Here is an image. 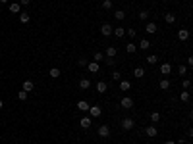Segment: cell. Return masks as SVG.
Wrapping results in <instances>:
<instances>
[{"label":"cell","instance_id":"obj_1","mask_svg":"<svg viewBox=\"0 0 193 144\" xmlns=\"http://www.w3.org/2000/svg\"><path fill=\"white\" fill-rule=\"evenodd\" d=\"M96 135L101 138H108L110 137V127L108 125H101L99 129H96Z\"/></svg>","mask_w":193,"mask_h":144},{"label":"cell","instance_id":"obj_2","mask_svg":"<svg viewBox=\"0 0 193 144\" xmlns=\"http://www.w3.org/2000/svg\"><path fill=\"white\" fill-rule=\"evenodd\" d=\"M133 125H135V119H131V117H124L122 119V129H124V131L133 129Z\"/></svg>","mask_w":193,"mask_h":144},{"label":"cell","instance_id":"obj_3","mask_svg":"<svg viewBox=\"0 0 193 144\" xmlns=\"http://www.w3.org/2000/svg\"><path fill=\"white\" fill-rule=\"evenodd\" d=\"M112 29H114V27L110 25V23H103V27H101V35H103V37H110V35H112Z\"/></svg>","mask_w":193,"mask_h":144},{"label":"cell","instance_id":"obj_4","mask_svg":"<svg viewBox=\"0 0 193 144\" xmlns=\"http://www.w3.org/2000/svg\"><path fill=\"white\" fill-rule=\"evenodd\" d=\"M120 106H122L124 110H129V108H133V98H129V96L122 98V100H120Z\"/></svg>","mask_w":193,"mask_h":144},{"label":"cell","instance_id":"obj_5","mask_svg":"<svg viewBox=\"0 0 193 144\" xmlns=\"http://www.w3.org/2000/svg\"><path fill=\"white\" fill-rule=\"evenodd\" d=\"M91 123H93V117H91V115H87V117H81V119H79V125L83 127V129H89Z\"/></svg>","mask_w":193,"mask_h":144},{"label":"cell","instance_id":"obj_6","mask_svg":"<svg viewBox=\"0 0 193 144\" xmlns=\"http://www.w3.org/2000/svg\"><path fill=\"white\" fill-rule=\"evenodd\" d=\"M101 113H103L101 106H91V108H89V115H91V117H99Z\"/></svg>","mask_w":193,"mask_h":144},{"label":"cell","instance_id":"obj_7","mask_svg":"<svg viewBox=\"0 0 193 144\" xmlns=\"http://www.w3.org/2000/svg\"><path fill=\"white\" fill-rule=\"evenodd\" d=\"M116 54H118V48H116V46H108L106 52H104V56L106 58H116Z\"/></svg>","mask_w":193,"mask_h":144},{"label":"cell","instance_id":"obj_8","mask_svg":"<svg viewBox=\"0 0 193 144\" xmlns=\"http://www.w3.org/2000/svg\"><path fill=\"white\" fill-rule=\"evenodd\" d=\"M33 88H35V85H33V81H23V85H21V90H25V92H31Z\"/></svg>","mask_w":193,"mask_h":144},{"label":"cell","instance_id":"obj_9","mask_svg":"<svg viewBox=\"0 0 193 144\" xmlns=\"http://www.w3.org/2000/svg\"><path fill=\"white\" fill-rule=\"evenodd\" d=\"M106 90H108V85H106V83H104V81H99V83H96V92L104 94V92H106Z\"/></svg>","mask_w":193,"mask_h":144},{"label":"cell","instance_id":"obj_10","mask_svg":"<svg viewBox=\"0 0 193 144\" xmlns=\"http://www.w3.org/2000/svg\"><path fill=\"white\" fill-rule=\"evenodd\" d=\"M170 71H172V65H170V63H162V65H160V73L164 77L170 75Z\"/></svg>","mask_w":193,"mask_h":144},{"label":"cell","instance_id":"obj_11","mask_svg":"<svg viewBox=\"0 0 193 144\" xmlns=\"http://www.w3.org/2000/svg\"><path fill=\"white\" fill-rule=\"evenodd\" d=\"M77 108L81 110V112H89V108H91V104L87 100H79L77 102Z\"/></svg>","mask_w":193,"mask_h":144},{"label":"cell","instance_id":"obj_12","mask_svg":"<svg viewBox=\"0 0 193 144\" xmlns=\"http://www.w3.org/2000/svg\"><path fill=\"white\" fill-rule=\"evenodd\" d=\"M156 29H158V27H156V23H153V21H149L147 25H145V31H147L149 35H153V33H156Z\"/></svg>","mask_w":193,"mask_h":144},{"label":"cell","instance_id":"obj_13","mask_svg":"<svg viewBox=\"0 0 193 144\" xmlns=\"http://www.w3.org/2000/svg\"><path fill=\"white\" fill-rule=\"evenodd\" d=\"M112 35H116L118 38H122L124 35H126V29H124V27H114V29H112Z\"/></svg>","mask_w":193,"mask_h":144},{"label":"cell","instance_id":"obj_14","mask_svg":"<svg viewBox=\"0 0 193 144\" xmlns=\"http://www.w3.org/2000/svg\"><path fill=\"white\" fill-rule=\"evenodd\" d=\"M133 77L135 79H143V77H145V69L143 67H135L133 69Z\"/></svg>","mask_w":193,"mask_h":144},{"label":"cell","instance_id":"obj_15","mask_svg":"<svg viewBox=\"0 0 193 144\" xmlns=\"http://www.w3.org/2000/svg\"><path fill=\"white\" fill-rule=\"evenodd\" d=\"M79 88H81V90H89L91 88V81L89 79H81V81H79Z\"/></svg>","mask_w":193,"mask_h":144},{"label":"cell","instance_id":"obj_16","mask_svg":"<svg viewBox=\"0 0 193 144\" xmlns=\"http://www.w3.org/2000/svg\"><path fill=\"white\" fill-rule=\"evenodd\" d=\"M178 38H180V40H187V38H189V31H187V29H180V31H178Z\"/></svg>","mask_w":193,"mask_h":144},{"label":"cell","instance_id":"obj_17","mask_svg":"<svg viewBox=\"0 0 193 144\" xmlns=\"http://www.w3.org/2000/svg\"><path fill=\"white\" fill-rule=\"evenodd\" d=\"M145 135H149V137L153 138V137H156L158 133H156V127H153V125H149L147 129H145Z\"/></svg>","mask_w":193,"mask_h":144},{"label":"cell","instance_id":"obj_18","mask_svg":"<svg viewBox=\"0 0 193 144\" xmlns=\"http://www.w3.org/2000/svg\"><path fill=\"white\" fill-rule=\"evenodd\" d=\"M87 69H89L91 73H99V63L96 62H89L87 63Z\"/></svg>","mask_w":193,"mask_h":144},{"label":"cell","instance_id":"obj_19","mask_svg":"<svg viewBox=\"0 0 193 144\" xmlns=\"http://www.w3.org/2000/svg\"><path fill=\"white\" fill-rule=\"evenodd\" d=\"M29 19H31V15H29L27 12H21V13H19V21H21V23H29Z\"/></svg>","mask_w":193,"mask_h":144},{"label":"cell","instance_id":"obj_20","mask_svg":"<svg viewBox=\"0 0 193 144\" xmlns=\"http://www.w3.org/2000/svg\"><path fill=\"white\" fill-rule=\"evenodd\" d=\"M164 21H166V23H174V21H176V15L170 13V12H166L164 13Z\"/></svg>","mask_w":193,"mask_h":144},{"label":"cell","instance_id":"obj_21","mask_svg":"<svg viewBox=\"0 0 193 144\" xmlns=\"http://www.w3.org/2000/svg\"><path fill=\"white\" fill-rule=\"evenodd\" d=\"M129 88H131L129 81H120V90H124V92H128Z\"/></svg>","mask_w":193,"mask_h":144},{"label":"cell","instance_id":"obj_22","mask_svg":"<svg viewBox=\"0 0 193 144\" xmlns=\"http://www.w3.org/2000/svg\"><path fill=\"white\" fill-rule=\"evenodd\" d=\"M93 60H95L96 63L104 62V54H103V52H95V56H93Z\"/></svg>","mask_w":193,"mask_h":144},{"label":"cell","instance_id":"obj_23","mask_svg":"<svg viewBox=\"0 0 193 144\" xmlns=\"http://www.w3.org/2000/svg\"><path fill=\"white\" fill-rule=\"evenodd\" d=\"M48 75H50L52 79H58V77H60V69H58V67H52L50 71H48Z\"/></svg>","mask_w":193,"mask_h":144},{"label":"cell","instance_id":"obj_24","mask_svg":"<svg viewBox=\"0 0 193 144\" xmlns=\"http://www.w3.org/2000/svg\"><path fill=\"white\" fill-rule=\"evenodd\" d=\"M158 87H160L162 90H168V88H170V81H168V79H162V81L158 83Z\"/></svg>","mask_w":193,"mask_h":144},{"label":"cell","instance_id":"obj_25","mask_svg":"<svg viewBox=\"0 0 193 144\" xmlns=\"http://www.w3.org/2000/svg\"><path fill=\"white\" fill-rule=\"evenodd\" d=\"M158 121H160V113L153 112V113H151V123H158Z\"/></svg>","mask_w":193,"mask_h":144},{"label":"cell","instance_id":"obj_26","mask_svg":"<svg viewBox=\"0 0 193 144\" xmlns=\"http://www.w3.org/2000/svg\"><path fill=\"white\" fill-rule=\"evenodd\" d=\"M145 60H147V63H149V65H154V63L158 62V58H156V56H153V54H151V56H147Z\"/></svg>","mask_w":193,"mask_h":144},{"label":"cell","instance_id":"obj_27","mask_svg":"<svg viewBox=\"0 0 193 144\" xmlns=\"http://www.w3.org/2000/svg\"><path fill=\"white\" fill-rule=\"evenodd\" d=\"M114 17L118 19V21H122V19L126 17V12H122V10H118V12H114Z\"/></svg>","mask_w":193,"mask_h":144},{"label":"cell","instance_id":"obj_28","mask_svg":"<svg viewBox=\"0 0 193 144\" xmlns=\"http://www.w3.org/2000/svg\"><path fill=\"white\" fill-rule=\"evenodd\" d=\"M10 12H12V13H18L19 12V4H18V2H12V4H10Z\"/></svg>","mask_w":193,"mask_h":144},{"label":"cell","instance_id":"obj_29","mask_svg":"<svg viewBox=\"0 0 193 144\" xmlns=\"http://www.w3.org/2000/svg\"><path fill=\"white\" fill-rule=\"evenodd\" d=\"M139 46H141V48H143V50H147V48H149V46H151V42H149V40H147V38H143V40H139Z\"/></svg>","mask_w":193,"mask_h":144},{"label":"cell","instance_id":"obj_30","mask_svg":"<svg viewBox=\"0 0 193 144\" xmlns=\"http://www.w3.org/2000/svg\"><path fill=\"white\" fill-rule=\"evenodd\" d=\"M180 100L181 102H189V92H187V90H183V92L180 94Z\"/></svg>","mask_w":193,"mask_h":144},{"label":"cell","instance_id":"obj_31","mask_svg":"<svg viewBox=\"0 0 193 144\" xmlns=\"http://www.w3.org/2000/svg\"><path fill=\"white\" fill-rule=\"evenodd\" d=\"M126 52H128V54H133V52H135V44H133V42H128V46H126Z\"/></svg>","mask_w":193,"mask_h":144},{"label":"cell","instance_id":"obj_32","mask_svg":"<svg viewBox=\"0 0 193 144\" xmlns=\"http://www.w3.org/2000/svg\"><path fill=\"white\" fill-rule=\"evenodd\" d=\"M27 94H29V92H25V90H19L18 98H19V100H21V102H23V100H27Z\"/></svg>","mask_w":193,"mask_h":144},{"label":"cell","instance_id":"obj_33","mask_svg":"<svg viewBox=\"0 0 193 144\" xmlns=\"http://www.w3.org/2000/svg\"><path fill=\"white\" fill-rule=\"evenodd\" d=\"M103 8H104V10H110V8H112V0H104Z\"/></svg>","mask_w":193,"mask_h":144},{"label":"cell","instance_id":"obj_34","mask_svg":"<svg viewBox=\"0 0 193 144\" xmlns=\"http://www.w3.org/2000/svg\"><path fill=\"white\" fill-rule=\"evenodd\" d=\"M126 33H128V37H131V38H133L135 35H137V31H135L133 27H129V29H128V31H126Z\"/></svg>","mask_w":193,"mask_h":144},{"label":"cell","instance_id":"obj_35","mask_svg":"<svg viewBox=\"0 0 193 144\" xmlns=\"http://www.w3.org/2000/svg\"><path fill=\"white\" fill-rule=\"evenodd\" d=\"M139 17H141V19H147L149 17V12H147V10H141V12H139Z\"/></svg>","mask_w":193,"mask_h":144},{"label":"cell","instance_id":"obj_36","mask_svg":"<svg viewBox=\"0 0 193 144\" xmlns=\"http://www.w3.org/2000/svg\"><path fill=\"white\" fill-rule=\"evenodd\" d=\"M112 79H114V81H120V71H112Z\"/></svg>","mask_w":193,"mask_h":144},{"label":"cell","instance_id":"obj_37","mask_svg":"<svg viewBox=\"0 0 193 144\" xmlns=\"http://www.w3.org/2000/svg\"><path fill=\"white\" fill-rule=\"evenodd\" d=\"M77 63H79V65H87V58H79V60H77Z\"/></svg>","mask_w":193,"mask_h":144},{"label":"cell","instance_id":"obj_38","mask_svg":"<svg viewBox=\"0 0 193 144\" xmlns=\"http://www.w3.org/2000/svg\"><path fill=\"white\" fill-rule=\"evenodd\" d=\"M181 87H183V88H189V87H191V81H189V79H186V81L181 83Z\"/></svg>","mask_w":193,"mask_h":144},{"label":"cell","instance_id":"obj_39","mask_svg":"<svg viewBox=\"0 0 193 144\" xmlns=\"http://www.w3.org/2000/svg\"><path fill=\"white\" fill-rule=\"evenodd\" d=\"M180 75H187V67L186 65H180Z\"/></svg>","mask_w":193,"mask_h":144},{"label":"cell","instance_id":"obj_40","mask_svg":"<svg viewBox=\"0 0 193 144\" xmlns=\"http://www.w3.org/2000/svg\"><path fill=\"white\" fill-rule=\"evenodd\" d=\"M29 2H31V0H19V6H27Z\"/></svg>","mask_w":193,"mask_h":144},{"label":"cell","instance_id":"obj_41","mask_svg":"<svg viewBox=\"0 0 193 144\" xmlns=\"http://www.w3.org/2000/svg\"><path fill=\"white\" fill-rule=\"evenodd\" d=\"M164 144H176V142H174V140H166V142H164Z\"/></svg>","mask_w":193,"mask_h":144},{"label":"cell","instance_id":"obj_42","mask_svg":"<svg viewBox=\"0 0 193 144\" xmlns=\"http://www.w3.org/2000/svg\"><path fill=\"white\" fill-rule=\"evenodd\" d=\"M2 106H4V102H2V98H0V110H2Z\"/></svg>","mask_w":193,"mask_h":144},{"label":"cell","instance_id":"obj_43","mask_svg":"<svg viewBox=\"0 0 193 144\" xmlns=\"http://www.w3.org/2000/svg\"><path fill=\"white\" fill-rule=\"evenodd\" d=\"M0 2H8V0H0Z\"/></svg>","mask_w":193,"mask_h":144},{"label":"cell","instance_id":"obj_44","mask_svg":"<svg viewBox=\"0 0 193 144\" xmlns=\"http://www.w3.org/2000/svg\"><path fill=\"white\" fill-rule=\"evenodd\" d=\"M183 144H191V142H183Z\"/></svg>","mask_w":193,"mask_h":144},{"label":"cell","instance_id":"obj_45","mask_svg":"<svg viewBox=\"0 0 193 144\" xmlns=\"http://www.w3.org/2000/svg\"><path fill=\"white\" fill-rule=\"evenodd\" d=\"M172 2H176V0H172Z\"/></svg>","mask_w":193,"mask_h":144}]
</instances>
